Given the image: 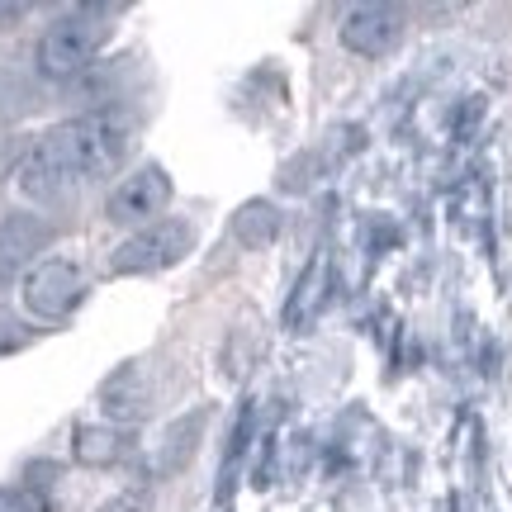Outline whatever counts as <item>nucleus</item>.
I'll return each mask as SVG.
<instances>
[{"label":"nucleus","mask_w":512,"mask_h":512,"mask_svg":"<svg viewBox=\"0 0 512 512\" xmlns=\"http://www.w3.org/2000/svg\"><path fill=\"white\" fill-rule=\"evenodd\" d=\"M128 138H133L128 119H119L110 110L76 114L67 124H53L15 166L19 195L34 204H57L67 200L76 185L105 181L124 166Z\"/></svg>","instance_id":"nucleus-1"},{"label":"nucleus","mask_w":512,"mask_h":512,"mask_svg":"<svg viewBox=\"0 0 512 512\" xmlns=\"http://www.w3.org/2000/svg\"><path fill=\"white\" fill-rule=\"evenodd\" d=\"M110 19H114V5H81V10L57 15L34 48L38 72L48 81H72V76L91 72L95 57L105 53V43L114 34Z\"/></svg>","instance_id":"nucleus-2"},{"label":"nucleus","mask_w":512,"mask_h":512,"mask_svg":"<svg viewBox=\"0 0 512 512\" xmlns=\"http://www.w3.org/2000/svg\"><path fill=\"white\" fill-rule=\"evenodd\" d=\"M195 252V228L185 219H157L128 233L119 247L110 252V271L114 275H157L181 266L185 256Z\"/></svg>","instance_id":"nucleus-3"},{"label":"nucleus","mask_w":512,"mask_h":512,"mask_svg":"<svg viewBox=\"0 0 512 512\" xmlns=\"http://www.w3.org/2000/svg\"><path fill=\"white\" fill-rule=\"evenodd\" d=\"M19 294H24V309L34 313V318L57 323V318H67V313L86 299V275H81V266L67 261V256H48V261L29 266Z\"/></svg>","instance_id":"nucleus-4"},{"label":"nucleus","mask_w":512,"mask_h":512,"mask_svg":"<svg viewBox=\"0 0 512 512\" xmlns=\"http://www.w3.org/2000/svg\"><path fill=\"white\" fill-rule=\"evenodd\" d=\"M171 195H176L171 176H166L157 162H147V166H138L133 176H124V181L114 185V195L105 200V219L138 233L147 223H157V214H166Z\"/></svg>","instance_id":"nucleus-5"},{"label":"nucleus","mask_w":512,"mask_h":512,"mask_svg":"<svg viewBox=\"0 0 512 512\" xmlns=\"http://www.w3.org/2000/svg\"><path fill=\"white\" fill-rule=\"evenodd\" d=\"M403 10L399 5H351L342 15V43L356 57H384L403 43Z\"/></svg>","instance_id":"nucleus-6"},{"label":"nucleus","mask_w":512,"mask_h":512,"mask_svg":"<svg viewBox=\"0 0 512 512\" xmlns=\"http://www.w3.org/2000/svg\"><path fill=\"white\" fill-rule=\"evenodd\" d=\"M100 408H105V418L114 427H133V422H143L152 413V389H147V375L138 361L119 366L110 380L100 384Z\"/></svg>","instance_id":"nucleus-7"},{"label":"nucleus","mask_w":512,"mask_h":512,"mask_svg":"<svg viewBox=\"0 0 512 512\" xmlns=\"http://www.w3.org/2000/svg\"><path fill=\"white\" fill-rule=\"evenodd\" d=\"M53 238H57V228L43 214H5L0 219V271L10 275L19 266H29Z\"/></svg>","instance_id":"nucleus-8"},{"label":"nucleus","mask_w":512,"mask_h":512,"mask_svg":"<svg viewBox=\"0 0 512 512\" xmlns=\"http://www.w3.org/2000/svg\"><path fill=\"white\" fill-rule=\"evenodd\" d=\"M204 427H209V408H190L185 418H176L171 427L162 432V441H157V460H152V475L157 479H171L176 470H185L190 465V456L200 451V437Z\"/></svg>","instance_id":"nucleus-9"},{"label":"nucleus","mask_w":512,"mask_h":512,"mask_svg":"<svg viewBox=\"0 0 512 512\" xmlns=\"http://www.w3.org/2000/svg\"><path fill=\"white\" fill-rule=\"evenodd\" d=\"M128 451H133L128 427H114V422H86V427H76L72 456H76V465H86V470H110Z\"/></svg>","instance_id":"nucleus-10"},{"label":"nucleus","mask_w":512,"mask_h":512,"mask_svg":"<svg viewBox=\"0 0 512 512\" xmlns=\"http://www.w3.org/2000/svg\"><path fill=\"white\" fill-rule=\"evenodd\" d=\"M233 238L247 247V252H261V247H271L280 238V209L271 200H247L233 214Z\"/></svg>","instance_id":"nucleus-11"},{"label":"nucleus","mask_w":512,"mask_h":512,"mask_svg":"<svg viewBox=\"0 0 512 512\" xmlns=\"http://www.w3.org/2000/svg\"><path fill=\"white\" fill-rule=\"evenodd\" d=\"M323 280H328V266H323V261H309V271L299 275V290H294L290 304H285V328L290 332H304L313 323V313L323 304Z\"/></svg>","instance_id":"nucleus-12"},{"label":"nucleus","mask_w":512,"mask_h":512,"mask_svg":"<svg viewBox=\"0 0 512 512\" xmlns=\"http://www.w3.org/2000/svg\"><path fill=\"white\" fill-rule=\"evenodd\" d=\"M19 347H29V328L19 323V313L0 309V356H10Z\"/></svg>","instance_id":"nucleus-13"},{"label":"nucleus","mask_w":512,"mask_h":512,"mask_svg":"<svg viewBox=\"0 0 512 512\" xmlns=\"http://www.w3.org/2000/svg\"><path fill=\"white\" fill-rule=\"evenodd\" d=\"M0 512H48V503L34 489H0Z\"/></svg>","instance_id":"nucleus-14"},{"label":"nucleus","mask_w":512,"mask_h":512,"mask_svg":"<svg viewBox=\"0 0 512 512\" xmlns=\"http://www.w3.org/2000/svg\"><path fill=\"white\" fill-rule=\"evenodd\" d=\"M147 503H152V498H147V489H143V484H133V489H124V494L105 498L95 512H147Z\"/></svg>","instance_id":"nucleus-15"},{"label":"nucleus","mask_w":512,"mask_h":512,"mask_svg":"<svg viewBox=\"0 0 512 512\" xmlns=\"http://www.w3.org/2000/svg\"><path fill=\"white\" fill-rule=\"evenodd\" d=\"M247 432H252V408H242L238 427H233V437H228V460L242 456V446H247Z\"/></svg>","instance_id":"nucleus-16"},{"label":"nucleus","mask_w":512,"mask_h":512,"mask_svg":"<svg viewBox=\"0 0 512 512\" xmlns=\"http://www.w3.org/2000/svg\"><path fill=\"white\" fill-rule=\"evenodd\" d=\"M19 19H29V5H5V0H0V29H15Z\"/></svg>","instance_id":"nucleus-17"},{"label":"nucleus","mask_w":512,"mask_h":512,"mask_svg":"<svg viewBox=\"0 0 512 512\" xmlns=\"http://www.w3.org/2000/svg\"><path fill=\"white\" fill-rule=\"evenodd\" d=\"M0 280H5V271H0Z\"/></svg>","instance_id":"nucleus-18"}]
</instances>
